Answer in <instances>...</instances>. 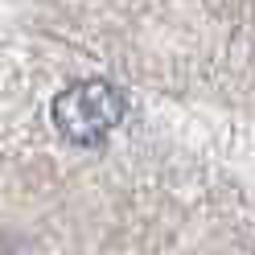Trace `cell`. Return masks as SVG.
<instances>
[{
  "mask_svg": "<svg viewBox=\"0 0 255 255\" xmlns=\"http://www.w3.org/2000/svg\"><path fill=\"white\" fill-rule=\"evenodd\" d=\"M128 116V99L107 78H78L62 87L50 103V120L78 148H99Z\"/></svg>",
  "mask_w": 255,
  "mask_h": 255,
  "instance_id": "6da1fadb",
  "label": "cell"
}]
</instances>
